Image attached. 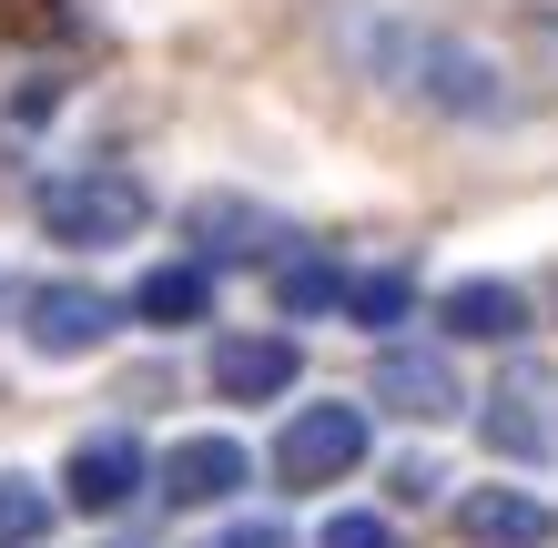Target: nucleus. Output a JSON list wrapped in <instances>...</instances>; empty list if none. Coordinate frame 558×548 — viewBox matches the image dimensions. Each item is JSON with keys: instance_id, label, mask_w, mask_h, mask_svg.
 Segmentation results:
<instances>
[{"instance_id": "1", "label": "nucleus", "mask_w": 558, "mask_h": 548, "mask_svg": "<svg viewBox=\"0 0 558 548\" xmlns=\"http://www.w3.org/2000/svg\"><path fill=\"white\" fill-rule=\"evenodd\" d=\"M366 82H397V92H416V102L447 112V122H508L518 112L508 72L477 41H457V31H416V21H376L366 31Z\"/></svg>"}, {"instance_id": "2", "label": "nucleus", "mask_w": 558, "mask_h": 548, "mask_svg": "<svg viewBox=\"0 0 558 548\" xmlns=\"http://www.w3.org/2000/svg\"><path fill=\"white\" fill-rule=\"evenodd\" d=\"M31 214H41V234L51 244H82V254H102V244H133L143 223H153V193L133 173H51L41 193H31Z\"/></svg>"}, {"instance_id": "3", "label": "nucleus", "mask_w": 558, "mask_h": 548, "mask_svg": "<svg viewBox=\"0 0 558 548\" xmlns=\"http://www.w3.org/2000/svg\"><path fill=\"white\" fill-rule=\"evenodd\" d=\"M355 458H366V406H345V397L294 406L284 437H275V477L284 488H336V477H355Z\"/></svg>"}, {"instance_id": "4", "label": "nucleus", "mask_w": 558, "mask_h": 548, "mask_svg": "<svg viewBox=\"0 0 558 548\" xmlns=\"http://www.w3.org/2000/svg\"><path fill=\"white\" fill-rule=\"evenodd\" d=\"M477 437L498 447V458H518V467L558 458V376H538V366H508V376L477 397Z\"/></svg>"}, {"instance_id": "5", "label": "nucleus", "mask_w": 558, "mask_h": 548, "mask_svg": "<svg viewBox=\"0 0 558 548\" xmlns=\"http://www.w3.org/2000/svg\"><path fill=\"white\" fill-rule=\"evenodd\" d=\"M112 326H122V295H102V284H31L21 305L31 356H92V345H112Z\"/></svg>"}, {"instance_id": "6", "label": "nucleus", "mask_w": 558, "mask_h": 548, "mask_svg": "<svg viewBox=\"0 0 558 548\" xmlns=\"http://www.w3.org/2000/svg\"><path fill=\"white\" fill-rule=\"evenodd\" d=\"M143 477H153L143 437H133V427H102V437H82V447H72V467H61V498H72L82 519H112V508H133V498H143Z\"/></svg>"}, {"instance_id": "7", "label": "nucleus", "mask_w": 558, "mask_h": 548, "mask_svg": "<svg viewBox=\"0 0 558 548\" xmlns=\"http://www.w3.org/2000/svg\"><path fill=\"white\" fill-rule=\"evenodd\" d=\"M214 397H234V406H275L294 397V376H305V345L294 336H214Z\"/></svg>"}, {"instance_id": "8", "label": "nucleus", "mask_w": 558, "mask_h": 548, "mask_svg": "<svg viewBox=\"0 0 558 548\" xmlns=\"http://www.w3.org/2000/svg\"><path fill=\"white\" fill-rule=\"evenodd\" d=\"M366 397L386 406V416H457V366L437 356V345H386L376 356V376H366Z\"/></svg>"}, {"instance_id": "9", "label": "nucleus", "mask_w": 558, "mask_h": 548, "mask_svg": "<svg viewBox=\"0 0 558 548\" xmlns=\"http://www.w3.org/2000/svg\"><path fill=\"white\" fill-rule=\"evenodd\" d=\"M254 477V458H244V437H183L173 458H162V508H223Z\"/></svg>"}, {"instance_id": "10", "label": "nucleus", "mask_w": 558, "mask_h": 548, "mask_svg": "<svg viewBox=\"0 0 558 548\" xmlns=\"http://www.w3.org/2000/svg\"><path fill=\"white\" fill-rule=\"evenodd\" d=\"M457 538H468V548H548L558 508L529 498V488H468V498H457Z\"/></svg>"}, {"instance_id": "11", "label": "nucleus", "mask_w": 558, "mask_h": 548, "mask_svg": "<svg viewBox=\"0 0 558 548\" xmlns=\"http://www.w3.org/2000/svg\"><path fill=\"white\" fill-rule=\"evenodd\" d=\"M437 326H447V345H508L518 326H529V295L498 284V275H468V284L437 295Z\"/></svg>"}, {"instance_id": "12", "label": "nucleus", "mask_w": 558, "mask_h": 548, "mask_svg": "<svg viewBox=\"0 0 558 548\" xmlns=\"http://www.w3.org/2000/svg\"><path fill=\"white\" fill-rule=\"evenodd\" d=\"M183 223H193V244H204L214 265H244V254H265V244L284 234V223H275L265 204H244V193H204Z\"/></svg>"}, {"instance_id": "13", "label": "nucleus", "mask_w": 558, "mask_h": 548, "mask_svg": "<svg viewBox=\"0 0 558 548\" xmlns=\"http://www.w3.org/2000/svg\"><path fill=\"white\" fill-rule=\"evenodd\" d=\"M122 315H133V326H162V336H173V326H204V315H214V275L204 265H153L133 295H122Z\"/></svg>"}, {"instance_id": "14", "label": "nucleus", "mask_w": 558, "mask_h": 548, "mask_svg": "<svg viewBox=\"0 0 558 548\" xmlns=\"http://www.w3.org/2000/svg\"><path fill=\"white\" fill-rule=\"evenodd\" d=\"M275 305L284 315H345V275H336V254H275Z\"/></svg>"}, {"instance_id": "15", "label": "nucleus", "mask_w": 558, "mask_h": 548, "mask_svg": "<svg viewBox=\"0 0 558 548\" xmlns=\"http://www.w3.org/2000/svg\"><path fill=\"white\" fill-rule=\"evenodd\" d=\"M407 305H416V284L397 265H386V275H345V326L386 336V326H407Z\"/></svg>"}, {"instance_id": "16", "label": "nucleus", "mask_w": 558, "mask_h": 548, "mask_svg": "<svg viewBox=\"0 0 558 548\" xmlns=\"http://www.w3.org/2000/svg\"><path fill=\"white\" fill-rule=\"evenodd\" d=\"M41 538H51V488L0 467V548H41Z\"/></svg>"}, {"instance_id": "17", "label": "nucleus", "mask_w": 558, "mask_h": 548, "mask_svg": "<svg viewBox=\"0 0 558 548\" xmlns=\"http://www.w3.org/2000/svg\"><path fill=\"white\" fill-rule=\"evenodd\" d=\"M315 548H397V519H376V508H345V519H325Z\"/></svg>"}, {"instance_id": "18", "label": "nucleus", "mask_w": 558, "mask_h": 548, "mask_svg": "<svg viewBox=\"0 0 558 548\" xmlns=\"http://www.w3.org/2000/svg\"><path fill=\"white\" fill-rule=\"evenodd\" d=\"M386 488H397L407 508H416V498H437V458H397V467H386Z\"/></svg>"}, {"instance_id": "19", "label": "nucleus", "mask_w": 558, "mask_h": 548, "mask_svg": "<svg viewBox=\"0 0 558 548\" xmlns=\"http://www.w3.org/2000/svg\"><path fill=\"white\" fill-rule=\"evenodd\" d=\"M214 548H294V528H265V519H244V528H223Z\"/></svg>"}]
</instances>
